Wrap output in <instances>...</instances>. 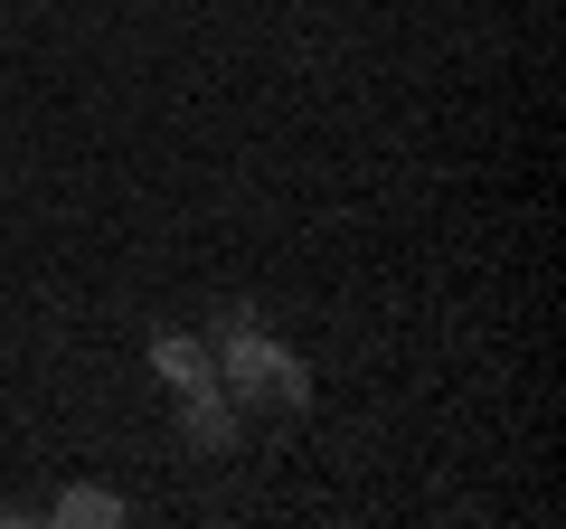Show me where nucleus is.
<instances>
[{"label":"nucleus","instance_id":"2","mask_svg":"<svg viewBox=\"0 0 566 529\" xmlns=\"http://www.w3.org/2000/svg\"><path fill=\"white\" fill-rule=\"evenodd\" d=\"M180 435L199 454H237V397H227L218 378L208 387H180Z\"/></svg>","mask_w":566,"mask_h":529},{"label":"nucleus","instance_id":"5","mask_svg":"<svg viewBox=\"0 0 566 529\" xmlns=\"http://www.w3.org/2000/svg\"><path fill=\"white\" fill-rule=\"evenodd\" d=\"M237 331H255V303H218V312H208V350L237 341Z\"/></svg>","mask_w":566,"mask_h":529},{"label":"nucleus","instance_id":"3","mask_svg":"<svg viewBox=\"0 0 566 529\" xmlns=\"http://www.w3.org/2000/svg\"><path fill=\"white\" fill-rule=\"evenodd\" d=\"M151 378H170V387H208V378H218V350H208V331H151Z\"/></svg>","mask_w":566,"mask_h":529},{"label":"nucleus","instance_id":"6","mask_svg":"<svg viewBox=\"0 0 566 529\" xmlns=\"http://www.w3.org/2000/svg\"><path fill=\"white\" fill-rule=\"evenodd\" d=\"M39 10H57V0H39Z\"/></svg>","mask_w":566,"mask_h":529},{"label":"nucleus","instance_id":"1","mask_svg":"<svg viewBox=\"0 0 566 529\" xmlns=\"http://www.w3.org/2000/svg\"><path fill=\"white\" fill-rule=\"evenodd\" d=\"M218 387L237 397V407H283V416L312 407V369L293 360V350H283L264 322L237 331V341H218Z\"/></svg>","mask_w":566,"mask_h":529},{"label":"nucleus","instance_id":"4","mask_svg":"<svg viewBox=\"0 0 566 529\" xmlns=\"http://www.w3.org/2000/svg\"><path fill=\"white\" fill-rule=\"evenodd\" d=\"M48 520H57V529H123V520H133V501L104 491V483H66L57 501H48Z\"/></svg>","mask_w":566,"mask_h":529}]
</instances>
